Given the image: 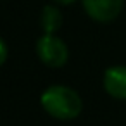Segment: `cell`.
Here are the masks:
<instances>
[{"label": "cell", "mask_w": 126, "mask_h": 126, "mask_svg": "<svg viewBox=\"0 0 126 126\" xmlns=\"http://www.w3.org/2000/svg\"><path fill=\"white\" fill-rule=\"evenodd\" d=\"M42 105L52 117L62 121L78 117L83 109L81 97L73 88L62 85L48 86L42 93Z\"/></svg>", "instance_id": "1"}, {"label": "cell", "mask_w": 126, "mask_h": 126, "mask_svg": "<svg viewBox=\"0 0 126 126\" xmlns=\"http://www.w3.org/2000/svg\"><path fill=\"white\" fill-rule=\"evenodd\" d=\"M36 54L40 61L48 67H62L69 57V50L66 43L54 35H43L42 38H38Z\"/></svg>", "instance_id": "2"}, {"label": "cell", "mask_w": 126, "mask_h": 126, "mask_svg": "<svg viewBox=\"0 0 126 126\" xmlns=\"http://www.w3.org/2000/svg\"><path fill=\"white\" fill-rule=\"evenodd\" d=\"M123 4L124 0H83V7L86 14L98 23L116 19L123 11Z\"/></svg>", "instance_id": "3"}, {"label": "cell", "mask_w": 126, "mask_h": 126, "mask_svg": "<svg viewBox=\"0 0 126 126\" xmlns=\"http://www.w3.org/2000/svg\"><path fill=\"white\" fill-rule=\"evenodd\" d=\"M104 88L114 98H126V66H112L104 74Z\"/></svg>", "instance_id": "4"}, {"label": "cell", "mask_w": 126, "mask_h": 126, "mask_svg": "<svg viewBox=\"0 0 126 126\" xmlns=\"http://www.w3.org/2000/svg\"><path fill=\"white\" fill-rule=\"evenodd\" d=\"M40 24L45 35H54L61 26H62V14L57 7L54 5H45L40 16Z\"/></svg>", "instance_id": "5"}, {"label": "cell", "mask_w": 126, "mask_h": 126, "mask_svg": "<svg viewBox=\"0 0 126 126\" xmlns=\"http://www.w3.org/2000/svg\"><path fill=\"white\" fill-rule=\"evenodd\" d=\"M7 55H9V50H7V45H5V42L0 38V66H2L4 62H5V59H7Z\"/></svg>", "instance_id": "6"}, {"label": "cell", "mask_w": 126, "mask_h": 126, "mask_svg": "<svg viewBox=\"0 0 126 126\" xmlns=\"http://www.w3.org/2000/svg\"><path fill=\"white\" fill-rule=\"evenodd\" d=\"M57 4H62V5H69V4H74L76 0H55Z\"/></svg>", "instance_id": "7"}]
</instances>
